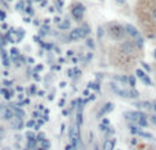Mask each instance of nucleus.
I'll use <instances>...</instances> for the list:
<instances>
[{"label": "nucleus", "mask_w": 156, "mask_h": 150, "mask_svg": "<svg viewBox=\"0 0 156 150\" xmlns=\"http://www.w3.org/2000/svg\"><path fill=\"white\" fill-rule=\"evenodd\" d=\"M140 97V93H138V90H136L134 87L129 89V98H138Z\"/></svg>", "instance_id": "4468645a"}, {"label": "nucleus", "mask_w": 156, "mask_h": 150, "mask_svg": "<svg viewBox=\"0 0 156 150\" xmlns=\"http://www.w3.org/2000/svg\"><path fill=\"white\" fill-rule=\"evenodd\" d=\"M114 109V104L112 102H107V104H104V107L101 108V109L99 111V113H97V118H101V116H104L105 113H110L111 111Z\"/></svg>", "instance_id": "0eeeda50"}, {"label": "nucleus", "mask_w": 156, "mask_h": 150, "mask_svg": "<svg viewBox=\"0 0 156 150\" xmlns=\"http://www.w3.org/2000/svg\"><path fill=\"white\" fill-rule=\"evenodd\" d=\"M22 127H23V121H22V119L16 118L15 120L12 121V128H19V130H21Z\"/></svg>", "instance_id": "f8f14e48"}, {"label": "nucleus", "mask_w": 156, "mask_h": 150, "mask_svg": "<svg viewBox=\"0 0 156 150\" xmlns=\"http://www.w3.org/2000/svg\"><path fill=\"white\" fill-rule=\"evenodd\" d=\"M155 71H156V67H155Z\"/></svg>", "instance_id": "052dcab7"}, {"label": "nucleus", "mask_w": 156, "mask_h": 150, "mask_svg": "<svg viewBox=\"0 0 156 150\" xmlns=\"http://www.w3.org/2000/svg\"><path fill=\"white\" fill-rule=\"evenodd\" d=\"M85 57H86V63H89V62L92 60V57H93V55H92V53H88Z\"/></svg>", "instance_id": "a19ab883"}, {"label": "nucleus", "mask_w": 156, "mask_h": 150, "mask_svg": "<svg viewBox=\"0 0 156 150\" xmlns=\"http://www.w3.org/2000/svg\"><path fill=\"white\" fill-rule=\"evenodd\" d=\"M44 121H45V120H44V119H43V120H38L37 123H36L34 128H36V130H38V128H40V127H41V126H43V124H44Z\"/></svg>", "instance_id": "473e14b6"}, {"label": "nucleus", "mask_w": 156, "mask_h": 150, "mask_svg": "<svg viewBox=\"0 0 156 150\" xmlns=\"http://www.w3.org/2000/svg\"><path fill=\"white\" fill-rule=\"evenodd\" d=\"M114 79H115L116 82L129 83V77H126V75H115V77H114Z\"/></svg>", "instance_id": "9b49d317"}, {"label": "nucleus", "mask_w": 156, "mask_h": 150, "mask_svg": "<svg viewBox=\"0 0 156 150\" xmlns=\"http://www.w3.org/2000/svg\"><path fill=\"white\" fill-rule=\"evenodd\" d=\"M10 56H11V59H18L19 57V51L16 48H11L10 49Z\"/></svg>", "instance_id": "aec40b11"}, {"label": "nucleus", "mask_w": 156, "mask_h": 150, "mask_svg": "<svg viewBox=\"0 0 156 150\" xmlns=\"http://www.w3.org/2000/svg\"><path fill=\"white\" fill-rule=\"evenodd\" d=\"M23 34H25V32H23V30H18V41H21L22 40V38H23Z\"/></svg>", "instance_id": "f704fd0d"}, {"label": "nucleus", "mask_w": 156, "mask_h": 150, "mask_svg": "<svg viewBox=\"0 0 156 150\" xmlns=\"http://www.w3.org/2000/svg\"><path fill=\"white\" fill-rule=\"evenodd\" d=\"M27 93H29V94H34V93H36V86H34V85L30 86V87L27 89Z\"/></svg>", "instance_id": "2f4dec72"}, {"label": "nucleus", "mask_w": 156, "mask_h": 150, "mask_svg": "<svg viewBox=\"0 0 156 150\" xmlns=\"http://www.w3.org/2000/svg\"><path fill=\"white\" fill-rule=\"evenodd\" d=\"M83 96H89V90H85V91H83Z\"/></svg>", "instance_id": "864d4df0"}, {"label": "nucleus", "mask_w": 156, "mask_h": 150, "mask_svg": "<svg viewBox=\"0 0 156 150\" xmlns=\"http://www.w3.org/2000/svg\"><path fill=\"white\" fill-rule=\"evenodd\" d=\"M36 126V121L34 120H29L26 123V127H29V128H32V127H34Z\"/></svg>", "instance_id": "c9c22d12"}, {"label": "nucleus", "mask_w": 156, "mask_h": 150, "mask_svg": "<svg viewBox=\"0 0 156 150\" xmlns=\"http://www.w3.org/2000/svg\"><path fill=\"white\" fill-rule=\"evenodd\" d=\"M89 87H93L97 93H100V85L99 83H89Z\"/></svg>", "instance_id": "a878e982"}, {"label": "nucleus", "mask_w": 156, "mask_h": 150, "mask_svg": "<svg viewBox=\"0 0 156 150\" xmlns=\"http://www.w3.org/2000/svg\"><path fill=\"white\" fill-rule=\"evenodd\" d=\"M108 127H110V120H108V119H103L101 123H100V130H101V131H105Z\"/></svg>", "instance_id": "dca6fc26"}, {"label": "nucleus", "mask_w": 156, "mask_h": 150, "mask_svg": "<svg viewBox=\"0 0 156 150\" xmlns=\"http://www.w3.org/2000/svg\"><path fill=\"white\" fill-rule=\"evenodd\" d=\"M71 14H73L76 21H81V19L83 18V14H85V7H83L81 3H77L73 7V10H71Z\"/></svg>", "instance_id": "423d86ee"}, {"label": "nucleus", "mask_w": 156, "mask_h": 150, "mask_svg": "<svg viewBox=\"0 0 156 150\" xmlns=\"http://www.w3.org/2000/svg\"><path fill=\"white\" fill-rule=\"evenodd\" d=\"M114 145H115V141H105L104 143V150H112L114 149Z\"/></svg>", "instance_id": "a211bd4d"}, {"label": "nucleus", "mask_w": 156, "mask_h": 150, "mask_svg": "<svg viewBox=\"0 0 156 150\" xmlns=\"http://www.w3.org/2000/svg\"><path fill=\"white\" fill-rule=\"evenodd\" d=\"M85 43H86V45H88L90 49H93V48H94V45H93V41H92L90 38H88V40H86Z\"/></svg>", "instance_id": "7c9ffc66"}, {"label": "nucleus", "mask_w": 156, "mask_h": 150, "mask_svg": "<svg viewBox=\"0 0 156 150\" xmlns=\"http://www.w3.org/2000/svg\"><path fill=\"white\" fill-rule=\"evenodd\" d=\"M136 83H137V79H136V77H134V75H130V77H129V85L132 86V87H134Z\"/></svg>", "instance_id": "5701e85b"}, {"label": "nucleus", "mask_w": 156, "mask_h": 150, "mask_svg": "<svg viewBox=\"0 0 156 150\" xmlns=\"http://www.w3.org/2000/svg\"><path fill=\"white\" fill-rule=\"evenodd\" d=\"M143 22L147 27V37L156 38V0H149L143 8Z\"/></svg>", "instance_id": "f257e3e1"}, {"label": "nucleus", "mask_w": 156, "mask_h": 150, "mask_svg": "<svg viewBox=\"0 0 156 150\" xmlns=\"http://www.w3.org/2000/svg\"><path fill=\"white\" fill-rule=\"evenodd\" d=\"M43 139H44V134H43V132L37 134V141H43Z\"/></svg>", "instance_id": "37998d69"}, {"label": "nucleus", "mask_w": 156, "mask_h": 150, "mask_svg": "<svg viewBox=\"0 0 156 150\" xmlns=\"http://www.w3.org/2000/svg\"><path fill=\"white\" fill-rule=\"evenodd\" d=\"M41 146H43V148H45V149H48L49 148V141L43 139V141H41Z\"/></svg>", "instance_id": "c756f323"}, {"label": "nucleus", "mask_w": 156, "mask_h": 150, "mask_svg": "<svg viewBox=\"0 0 156 150\" xmlns=\"http://www.w3.org/2000/svg\"><path fill=\"white\" fill-rule=\"evenodd\" d=\"M40 150H47V149H45V148H41V149H40Z\"/></svg>", "instance_id": "bf43d9fd"}, {"label": "nucleus", "mask_w": 156, "mask_h": 150, "mask_svg": "<svg viewBox=\"0 0 156 150\" xmlns=\"http://www.w3.org/2000/svg\"><path fill=\"white\" fill-rule=\"evenodd\" d=\"M16 10L18 11H23V10H26V7H25V2H18L16 3Z\"/></svg>", "instance_id": "4be33fe9"}, {"label": "nucleus", "mask_w": 156, "mask_h": 150, "mask_svg": "<svg viewBox=\"0 0 156 150\" xmlns=\"http://www.w3.org/2000/svg\"><path fill=\"white\" fill-rule=\"evenodd\" d=\"M154 112L156 113V102H154Z\"/></svg>", "instance_id": "5fc2aeb1"}, {"label": "nucleus", "mask_w": 156, "mask_h": 150, "mask_svg": "<svg viewBox=\"0 0 156 150\" xmlns=\"http://www.w3.org/2000/svg\"><path fill=\"white\" fill-rule=\"evenodd\" d=\"M56 4H58V8H59V10L63 7V2H62V0H56Z\"/></svg>", "instance_id": "79ce46f5"}, {"label": "nucleus", "mask_w": 156, "mask_h": 150, "mask_svg": "<svg viewBox=\"0 0 156 150\" xmlns=\"http://www.w3.org/2000/svg\"><path fill=\"white\" fill-rule=\"evenodd\" d=\"M149 121H151V124H154V126H156V113H152L151 116H149Z\"/></svg>", "instance_id": "bb28decb"}, {"label": "nucleus", "mask_w": 156, "mask_h": 150, "mask_svg": "<svg viewBox=\"0 0 156 150\" xmlns=\"http://www.w3.org/2000/svg\"><path fill=\"white\" fill-rule=\"evenodd\" d=\"M82 109H78V113H77V118H76V124H77V128H80L82 126Z\"/></svg>", "instance_id": "9d476101"}, {"label": "nucleus", "mask_w": 156, "mask_h": 150, "mask_svg": "<svg viewBox=\"0 0 156 150\" xmlns=\"http://www.w3.org/2000/svg\"><path fill=\"white\" fill-rule=\"evenodd\" d=\"M90 34V29H89L88 25H82V27H77V29L71 30L70 33V41H78L81 38H85L86 36Z\"/></svg>", "instance_id": "7ed1b4c3"}, {"label": "nucleus", "mask_w": 156, "mask_h": 150, "mask_svg": "<svg viewBox=\"0 0 156 150\" xmlns=\"http://www.w3.org/2000/svg\"><path fill=\"white\" fill-rule=\"evenodd\" d=\"M81 75V73H80V70H78V68H74V73H73V77L74 78H78Z\"/></svg>", "instance_id": "4c0bfd02"}, {"label": "nucleus", "mask_w": 156, "mask_h": 150, "mask_svg": "<svg viewBox=\"0 0 156 150\" xmlns=\"http://www.w3.org/2000/svg\"><path fill=\"white\" fill-rule=\"evenodd\" d=\"M4 19H5V12L0 10V21H4Z\"/></svg>", "instance_id": "ea45409f"}, {"label": "nucleus", "mask_w": 156, "mask_h": 150, "mask_svg": "<svg viewBox=\"0 0 156 150\" xmlns=\"http://www.w3.org/2000/svg\"><path fill=\"white\" fill-rule=\"evenodd\" d=\"M4 96H5V98H7V100H10L11 97L14 96V93H12V91H11V90H7V93H5Z\"/></svg>", "instance_id": "e433bc0d"}, {"label": "nucleus", "mask_w": 156, "mask_h": 150, "mask_svg": "<svg viewBox=\"0 0 156 150\" xmlns=\"http://www.w3.org/2000/svg\"><path fill=\"white\" fill-rule=\"evenodd\" d=\"M37 94H38V96H44V91H43V90H40Z\"/></svg>", "instance_id": "603ef678"}, {"label": "nucleus", "mask_w": 156, "mask_h": 150, "mask_svg": "<svg viewBox=\"0 0 156 150\" xmlns=\"http://www.w3.org/2000/svg\"><path fill=\"white\" fill-rule=\"evenodd\" d=\"M4 85L5 86H11L12 85V82H11V80H4Z\"/></svg>", "instance_id": "c03bdc74"}, {"label": "nucleus", "mask_w": 156, "mask_h": 150, "mask_svg": "<svg viewBox=\"0 0 156 150\" xmlns=\"http://www.w3.org/2000/svg\"><path fill=\"white\" fill-rule=\"evenodd\" d=\"M26 138H27V139H29V141H34V134H33V132H27V134H26Z\"/></svg>", "instance_id": "72a5a7b5"}, {"label": "nucleus", "mask_w": 156, "mask_h": 150, "mask_svg": "<svg viewBox=\"0 0 156 150\" xmlns=\"http://www.w3.org/2000/svg\"><path fill=\"white\" fill-rule=\"evenodd\" d=\"M63 105H65V100H60V102H59V107H63Z\"/></svg>", "instance_id": "de8ad7c7"}, {"label": "nucleus", "mask_w": 156, "mask_h": 150, "mask_svg": "<svg viewBox=\"0 0 156 150\" xmlns=\"http://www.w3.org/2000/svg\"><path fill=\"white\" fill-rule=\"evenodd\" d=\"M3 109V105H0V111H2Z\"/></svg>", "instance_id": "13d9d810"}, {"label": "nucleus", "mask_w": 156, "mask_h": 150, "mask_svg": "<svg viewBox=\"0 0 156 150\" xmlns=\"http://www.w3.org/2000/svg\"><path fill=\"white\" fill-rule=\"evenodd\" d=\"M23 104H25V105H27V104H30V100H23Z\"/></svg>", "instance_id": "8fccbe9b"}, {"label": "nucleus", "mask_w": 156, "mask_h": 150, "mask_svg": "<svg viewBox=\"0 0 156 150\" xmlns=\"http://www.w3.org/2000/svg\"><path fill=\"white\" fill-rule=\"evenodd\" d=\"M16 90H18L19 93H21V91H23V87H21V86H18V89H16Z\"/></svg>", "instance_id": "3c124183"}, {"label": "nucleus", "mask_w": 156, "mask_h": 150, "mask_svg": "<svg viewBox=\"0 0 156 150\" xmlns=\"http://www.w3.org/2000/svg\"><path fill=\"white\" fill-rule=\"evenodd\" d=\"M15 116H16V118H19V119H22L25 116V112L18 108V109H15Z\"/></svg>", "instance_id": "393cba45"}, {"label": "nucleus", "mask_w": 156, "mask_h": 150, "mask_svg": "<svg viewBox=\"0 0 156 150\" xmlns=\"http://www.w3.org/2000/svg\"><path fill=\"white\" fill-rule=\"evenodd\" d=\"M49 32V27L48 26H43L41 27V30H40V36H44L45 33H48Z\"/></svg>", "instance_id": "c85d7f7f"}, {"label": "nucleus", "mask_w": 156, "mask_h": 150, "mask_svg": "<svg viewBox=\"0 0 156 150\" xmlns=\"http://www.w3.org/2000/svg\"><path fill=\"white\" fill-rule=\"evenodd\" d=\"M141 82H143L144 85H147V86H154V82H152V79L148 77V74H147L145 77H144L143 79H141Z\"/></svg>", "instance_id": "6ab92c4d"}, {"label": "nucleus", "mask_w": 156, "mask_h": 150, "mask_svg": "<svg viewBox=\"0 0 156 150\" xmlns=\"http://www.w3.org/2000/svg\"><path fill=\"white\" fill-rule=\"evenodd\" d=\"M116 2H118L119 4H122V3H125V0H116Z\"/></svg>", "instance_id": "6e6d98bb"}, {"label": "nucleus", "mask_w": 156, "mask_h": 150, "mask_svg": "<svg viewBox=\"0 0 156 150\" xmlns=\"http://www.w3.org/2000/svg\"><path fill=\"white\" fill-rule=\"evenodd\" d=\"M108 86H110V89H111V90H112L114 93H115L116 96H118V94H119V91H121V87H119V86L116 85V82H110V85H108Z\"/></svg>", "instance_id": "ddd939ff"}, {"label": "nucleus", "mask_w": 156, "mask_h": 150, "mask_svg": "<svg viewBox=\"0 0 156 150\" xmlns=\"http://www.w3.org/2000/svg\"><path fill=\"white\" fill-rule=\"evenodd\" d=\"M136 107L141 108V109H147V111H154V104L149 101H140L136 102Z\"/></svg>", "instance_id": "6e6552de"}, {"label": "nucleus", "mask_w": 156, "mask_h": 150, "mask_svg": "<svg viewBox=\"0 0 156 150\" xmlns=\"http://www.w3.org/2000/svg\"><path fill=\"white\" fill-rule=\"evenodd\" d=\"M26 12L29 14L30 16H33V15H34V10H33V7H32V5H27V7H26Z\"/></svg>", "instance_id": "cd10ccee"}, {"label": "nucleus", "mask_w": 156, "mask_h": 150, "mask_svg": "<svg viewBox=\"0 0 156 150\" xmlns=\"http://www.w3.org/2000/svg\"><path fill=\"white\" fill-rule=\"evenodd\" d=\"M140 64H141V66H143L144 71H147V73H151V71H152L151 66H149V64H147V63H144V62H140Z\"/></svg>", "instance_id": "b1692460"}, {"label": "nucleus", "mask_w": 156, "mask_h": 150, "mask_svg": "<svg viewBox=\"0 0 156 150\" xmlns=\"http://www.w3.org/2000/svg\"><path fill=\"white\" fill-rule=\"evenodd\" d=\"M27 62H29V63H34V59H33V57H29V59H27Z\"/></svg>", "instance_id": "09e8293b"}, {"label": "nucleus", "mask_w": 156, "mask_h": 150, "mask_svg": "<svg viewBox=\"0 0 156 150\" xmlns=\"http://www.w3.org/2000/svg\"><path fill=\"white\" fill-rule=\"evenodd\" d=\"M40 116V112H33V118H38Z\"/></svg>", "instance_id": "a18cd8bd"}, {"label": "nucleus", "mask_w": 156, "mask_h": 150, "mask_svg": "<svg viewBox=\"0 0 156 150\" xmlns=\"http://www.w3.org/2000/svg\"><path fill=\"white\" fill-rule=\"evenodd\" d=\"M69 27H70V21H69V19H63L59 23V29L66 30V29H69Z\"/></svg>", "instance_id": "f3484780"}, {"label": "nucleus", "mask_w": 156, "mask_h": 150, "mask_svg": "<svg viewBox=\"0 0 156 150\" xmlns=\"http://www.w3.org/2000/svg\"><path fill=\"white\" fill-rule=\"evenodd\" d=\"M125 30H126V34L129 36V37H132L133 40L141 38V33H140V30H138L136 26H133V25H130V23L125 25Z\"/></svg>", "instance_id": "39448f33"}, {"label": "nucleus", "mask_w": 156, "mask_h": 150, "mask_svg": "<svg viewBox=\"0 0 156 150\" xmlns=\"http://www.w3.org/2000/svg\"><path fill=\"white\" fill-rule=\"evenodd\" d=\"M145 75H147V73L144 70H141V68H137V70H136V77L140 78V79H143Z\"/></svg>", "instance_id": "412c9836"}, {"label": "nucleus", "mask_w": 156, "mask_h": 150, "mask_svg": "<svg viewBox=\"0 0 156 150\" xmlns=\"http://www.w3.org/2000/svg\"><path fill=\"white\" fill-rule=\"evenodd\" d=\"M0 52H2V59H3V64H4V67H8V66H10V60H8V55L5 53L4 48H0Z\"/></svg>", "instance_id": "1a4fd4ad"}, {"label": "nucleus", "mask_w": 156, "mask_h": 150, "mask_svg": "<svg viewBox=\"0 0 156 150\" xmlns=\"http://www.w3.org/2000/svg\"><path fill=\"white\" fill-rule=\"evenodd\" d=\"M154 56H155V59H156V49L154 51Z\"/></svg>", "instance_id": "4d7b16f0"}, {"label": "nucleus", "mask_w": 156, "mask_h": 150, "mask_svg": "<svg viewBox=\"0 0 156 150\" xmlns=\"http://www.w3.org/2000/svg\"><path fill=\"white\" fill-rule=\"evenodd\" d=\"M14 116V111L12 109H5L4 111V115H3V119H5V120H10V119H12Z\"/></svg>", "instance_id": "2eb2a0df"}, {"label": "nucleus", "mask_w": 156, "mask_h": 150, "mask_svg": "<svg viewBox=\"0 0 156 150\" xmlns=\"http://www.w3.org/2000/svg\"><path fill=\"white\" fill-rule=\"evenodd\" d=\"M41 70H43V64H38V66H36V67H34V71H36V73H40Z\"/></svg>", "instance_id": "58836bf2"}, {"label": "nucleus", "mask_w": 156, "mask_h": 150, "mask_svg": "<svg viewBox=\"0 0 156 150\" xmlns=\"http://www.w3.org/2000/svg\"><path fill=\"white\" fill-rule=\"evenodd\" d=\"M143 115H144V112H141V111H127V112L123 113L125 119L129 120V121H132V123H137V120Z\"/></svg>", "instance_id": "20e7f679"}, {"label": "nucleus", "mask_w": 156, "mask_h": 150, "mask_svg": "<svg viewBox=\"0 0 156 150\" xmlns=\"http://www.w3.org/2000/svg\"><path fill=\"white\" fill-rule=\"evenodd\" d=\"M40 3H41V4H40L41 7H45V5H47V2H45V0H43V2H40Z\"/></svg>", "instance_id": "49530a36"}, {"label": "nucleus", "mask_w": 156, "mask_h": 150, "mask_svg": "<svg viewBox=\"0 0 156 150\" xmlns=\"http://www.w3.org/2000/svg\"><path fill=\"white\" fill-rule=\"evenodd\" d=\"M107 33L110 34L111 38H114V40H123L125 37H126V30H125V25L122 26V25L119 23H110L107 27Z\"/></svg>", "instance_id": "f03ea898"}]
</instances>
